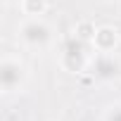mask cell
Listing matches in <instances>:
<instances>
[{
  "instance_id": "3",
  "label": "cell",
  "mask_w": 121,
  "mask_h": 121,
  "mask_svg": "<svg viewBox=\"0 0 121 121\" xmlns=\"http://www.w3.org/2000/svg\"><path fill=\"white\" fill-rule=\"evenodd\" d=\"M26 81H29L26 62L12 52H5L3 59H0V90H3V95L24 93Z\"/></svg>"
},
{
  "instance_id": "4",
  "label": "cell",
  "mask_w": 121,
  "mask_h": 121,
  "mask_svg": "<svg viewBox=\"0 0 121 121\" xmlns=\"http://www.w3.org/2000/svg\"><path fill=\"white\" fill-rule=\"evenodd\" d=\"M88 71L97 83H116L121 81V57L116 52H95Z\"/></svg>"
},
{
  "instance_id": "9",
  "label": "cell",
  "mask_w": 121,
  "mask_h": 121,
  "mask_svg": "<svg viewBox=\"0 0 121 121\" xmlns=\"http://www.w3.org/2000/svg\"><path fill=\"white\" fill-rule=\"evenodd\" d=\"M12 3H17V5H19L22 0H5V5H12Z\"/></svg>"
},
{
  "instance_id": "5",
  "label": "cell",
  "mask_w": 121,
  "mask_h": 121,
  "mask_svg": "<svg viewBox=\"0 0 121 121\" xmlns=\"http://www.w3.org/2000/svg\"><path fill=\"white\" fill-rule=\"evenodd\" d=\"M93 48L95 52H116L119 45H121V33L116 26H95V33H93Z\"/></svg>"
},
{
  "instance_id": "2",
  "label": "cell",
  "mask_w": 121,
  "mask_h": 121,
  "mask_svg": "<svg viewBox=\"0 0 121 121\" xmlns=\"http://www.w3.org/2000/svg\"><path fill=\"white\" fill-rule=\"evenodd\" d=\"M93 55H95L93 43L88 38L78 36V33H71V36H67L62 43H59V48H57V62L69 74H83L90 67Z\"/></svg>"
},
{
  "instance_id": "6",
  "label": "cell",
  "mask_w": 121,
  "mask_h": 121,
  "mask_svg": "<svg viewBox=\"0 0 121 121\" xmlns=\"http://www.w3.org/2000/svg\"><path fill=\"white\" fill-rule=\"evenodd\" d=\"M48 3L50 0H22L19 10H22L24 17H43L45 10H48Z\"/></svg>"
},
{
  "instance_id": "1",
  "label": "cell",
  "mask_w": 121,
  "mask_h": 121,
  "mask_svg": "<svg viewBox=\"0 0 121 121\" xmlns=\"http://www.w3.org/2000/svg\"><path fill=\"white\" fill-rule=\"evenodd\" d=\"M14 38L24 50H33V52L50 50L57 43L55 26L45 17H24L14 29Z\"/></svg>"
},
{
  "instance_id": "8",
  "label": "cell",
  "mask_w": 121,
  "mask_h": 121,
  "mask_svg": "<svg viewBox=\"0 0 121 121\" xmlns=\"http://www.w3.org/2000/svg\"><path fill=\"white\" fill-rule=\"evenodd\" d=\"M95 3H102V5H109V3H116V0H95Z\"/></svg>"
},
{
  "instance_id": "7",
  "label": "cell",
  "mask_w": 121,
  "mask_h": 121,
  "mask_svg": "<svg viewBox=\"0 0 121 121\" xmlns=\"http://www.w3.org/2000/svg\"><path fill=\"white\" fill-rule=\"evenodd\" d=\"M102 121H121V102H112L102 109Z\"/></svg>"
}]
</instances>
